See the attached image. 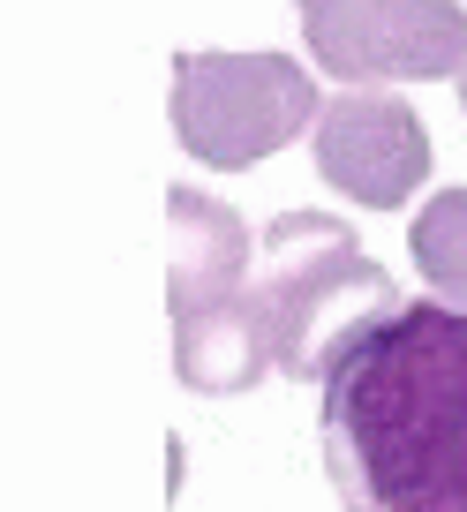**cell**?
Listing matches in <instances>:
<instances>
[{
  "label": "cell",
  "instance_id": "cell-1",
  "mask_svg": "<svg viewBox=\"0 0 467 512\" xmlns=\"http://www.w3.org/2000/svg\"><path fill=\"white\" fill-rule=\"evenodd\" d=\"M317 445L339 512H467V309L392 302L324 354Z\"/></svg>",
  "mask_w": 467,
  "mask_h": 512
},
{
  "label": "cell",
  "instance_id": "cell-2",
  "mask_svg": "<svg viewBox=\"0 0 467 512\" xmlns=\"http://www.w3.org/2000/svg\"><path fill=\"white\" fill-rule=\"evenodd\" d=\"M264 317H272L279 377H324V354L355 332L362 317L392 309V279L347 219L324 211H279L264 226Z\"/></svg>",
  "mask_w": 467,
  "mask_h": 512
},
{
  "label": "cell",
  "instance_id": "cell-3",
  "mask_svg": "<svg viewBox=\"0 0 467 512\" xmlns=\"http://www.w3.org/2000/svg\"><path fill=\"white\" fill-rule=\"evenodd\" d=\"M174 136L196 166L242 174V166L287 151L324 113L317 76L294 53H174Z\"/></svg>",
  "mask_w": 467,
  "mask_h": 512
},
{
  "label": "cell",
  "instance_id": "cell-4",
  "mask_svg": "<svg viewBox=\"0 0 467 512\" xmlns=\"http://www.w3.org/2000/svg\"><path fill=\"white\" fill-rule=\"evenodd\" d=\"M302 38L339 83H437L467 68L460 0H294Z\"/></svg>",
  "mask_w": 467,
  "mask_h": 512
},
{
  "label": "cell",
  "instance_id": "cell-5",
  "mask_svg": "<svg viewBox=\"0 0 467 512\" xmlns=\"http://www.w3.org/2000/svg\"><path fill=\"white\" fill-rule=\"evenodd\" d=\"M309 151H317V174L362 211H392L430 181V128H422V113L400 91H377V83L324 98L317 128H309Z\"/></svg>",
  "mask_w": 467,
  "mask_h": 512
},
{
  "label": "cell",
  "instance_id": "cell-6",
  "mask_svg": "<svg viewBox=\"0 0 467 512\" xmlns=\"http://www.w3.org/2000/svg\"><path fill=\"white\" fill-rule=\"evenodd\" d=\"M279 369V347H272V317H264V294L257 287H234L219 302L174 317V377L204 400H234L249 384Z\"/></svg>",
  "mask_w": 467,
  "mask_h": 512
},
{
  "label": "cell",
  "instance_id": "cell-7",
  "mask_svg": "<svg viewBox=\"0 0 467 512\" xmlns=\"http://www.w3.org/2000/svg\"><path fill=\"white\" fill-rule=\"evenodd\" d=\"M234 287H249V219L219 196L174 189L166 196V309L189 317Z\"/></svg>",
  "mask_w": 467,
  "mask_h": 512
},
{
  "label": "cell",
  "instance_id": "cell-8",
  "mask_svg": "<svg viewBox=\"0 0 467 512\" xmlns=\"http://www.w3.org/2000/svg\"><path fill=\"white\" fill-rule=\"evenodd\" d=\"M407 256L430 279V294L467 302V189H437L407 226Z\"/></svg>",
  "mask_w": 467,
  "mask_h": 512
},
{
  "label": "cell",
  "instance_id": "cell-9",
  "mask_svg": "<svg viewBox=\"0 0 467 512\" xmlns=\"http://www.w3.org/2000/svg\"><path fill=\"white\" fill-rule=\"evenodd\" d=\"M452 83H460V113H467V68H460V76H452Z\"/></svg>",
  "mask_w": 467,
  "mask_h": 512
}]
</instances>
